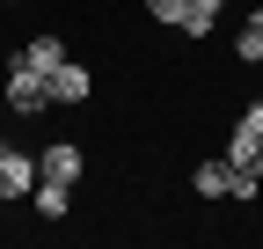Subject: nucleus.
<instances>
[{
    "instance_id": "14",
    "label": "nucleus",
    "mask_w": 263,
    "mask_h": 249,
    "mask_svg": "<svg viewBox=\"0 0 263 249\" xmlns=\"http://www.w3.org/2000/svg\"><path fill=\"white\" fill-rule=\"evenodd\" d=\"M8 8H15V0H8Z\"/></svg>"
},
{
    "instance_id": "8",
    "label": "nucleus",
    "mask_w": 263,
    "mask_h": 249,
    "mask_svg": "<svg viewBox=\"0 0 263 249\" xmlns=\"http://www.w3.org/2000/svg\"><path fill=\"white\" fill-rule=\"evenodd\" d=\"M219 8H227V0H190V22H183V37H205V29L219 22Z\"/></svg>"
},
{
    "instance_id": "10",
    "label": "nucleus",
    "mask_w": 263,
    "mask_h": 249,
    "mask_svg": "<svg viewBox=\"0 0 263 249\" xmlns=\"http://www.w3.org/2000/svg\"><path fill=\"white\" fill-rule=\"evenodd\" d=\"M234 51L249 59V66H256V59H263V29H256V22H241V37H234Z\"/></svg>"
},
{
    "instance_id": "3",
    "label": "nucleus",
    "mask_w": 263,
    "mask_h": 249,
    "mask_svg": "<svg viewBox=\"0 0 263 249\" xmlns=\"http://www.w3.org/2000/svg\"><path fill=\"white\" fill-rule=\"evenodd\" d=\"M37 191V154H15L0 139V198H29Z\"/></svg>"
},
{
    "instance_id": "12",
    "label": "nucleus",
    "mask_w": 263,
    "mask_h": 249,
    "mask_svg": "<svg viewBox=\"0 0 263 249\" xmlns=\"http://www.w3.org/2000/svg\"><path fill=\"white\" fill-rule=\"evenodd\" d=\"M249 22H256V29H263V8H256V15H249Z\"/></svg>"
},
{
    "instance_id": "5",
    "label": "nucleus",
    "mask_w": 263,
    "mask_h": 249,
    "mask_svg": "<svg viewBox=\"0 0 263 249\" xmlns=\"http://www.w3.org/2000/svg\"><path fill=\"white\" fill-rule=\"evenodd\" d=\"M190 191H197V198H234V169H227V154L190 169Z\"/></svg>"
},
{
    "instance_id": "4",
    "label": "nucleus",
    "mask_w": 263,
    "mask_h": 249,
    "mask_svg": "<svg viewBox=\"0 0 263 249\" xmlns=\"http://www.w3.org/2000/svg\"><path fill=\"white\" fill-rule=\"evenodd\" d=\"M37 176H44V183H81V147H73V139L44 147V154H37Z\"/></svg>"
},
{
    "instance_id": "7",
    "label": "nucleus",
    "mask_w": 263,
    "mask_h": 249,
    "mask_svg": "<svg viewBox=\"0 0 263 249\" xmlns=\"http://www.w3.org/2000/svg\"><path fill=\"white\" fill-rule=\"evenodd\" d=\"M22 59H29L37 74H59V66H66V44H59L51 29H44V37H29V44H22Z\"/></svg>"
},
{
    "instance_id": "13",
    "label": "nucleus",
    "mask_w": 263,
    "mask_h": 249,
    "mask_svg": "<svg viewBox=\"0 0 263 249\" xmlns=\"http://www.w3.org/2000/svg\"><path fill=\"white\" fill-rule=\"evenodd\" d=\"M256 74H263V59H256Z\"/></svg>"
},
{
    "instance_id": "11",
    "label": "nucleus",
    "mask_w": 263,
    "mask_h": 249,
    "mask_svg": "<svg viewBox=\"0 0 263 249\" xmlns=\"http://www.w3.org/2000/svg\"><path fill=\"white\" fill-rule=\"evenodd\" d=\"M241 124H256V132H263V103H249V117H241Z\"/></svg>"
},
{
    "instance_id": "2",
    "label": "nucleus",
    "mask_w": 263,
    "mask_h": 249,
    "mask_svg": "<svg viewBox=\"0 0 263 249\" xmlns=\"http://www.w3.org/2000/svg\"><path fill=\"white\" fill-rule=\"evenodd\" d=\"M88 96H95V74L73 66V59H66V66L44 81V103H51V110H73V103H88Z\"/></svg>"
},
{
    "instance_id": "6",
    "label": "nucleus",
    "mask_w": 263,
    "mask_h": 249,
    "mask_svg": "<svg viewBox=\"0 0 263 249\" xmlns=\"http://www.w3.org/2000/svg\"><path fill=\"white\" fill-rule=\"evenodd\" d=\"M29 205H37V220H66V212H73V183H44V176H37Z\"/></svg>"
},
{
    "instance_id": "1",
    "label": "nucleus",
    "mask_w": 263,
    "mask_h": 249,
    "mask_svg": "<svg viewBox=\"0 0 263 249\" xmlns=\"http://www.w3.org/2000/svg\"><path fill=\"white\" fill-rule=\"evenodd\" d=\"M44 81H51V74H37L29 59H15V66H8V81H0V88H8L15 117H44V110H51V103H44Z\"/></svg>"
},
{
    "instance_id": "9",
    "label": "nucleus",
    "mask_w": 263,
    "mask_h": 249,
    "mask_svg": "<svg viewBox=\"0 0 263 249\" xmlns=\"http://www.w3.org/2000/svg\"><path fill=\"white\" fill-rule=\"evenodd\" d=\"M146 15L168 22V29H183V22H190V0H146Z\"/></svg>"
},
{
    "instance_id": "15",
    "label": "nucleus",
    "mask_w": 263,
    "mask_h": 249,
    "mask_svg": "<svg viewBox=\"0 0 263 249\" xmlns=\"http://www.w3.org/2000/svg\"><path fill=\"white\" fill-rule=\"evenodd\" d=\"M0 81H8V74H0Z\"/></svg>"
}]
</instances>
